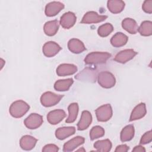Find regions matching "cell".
Listing matches in <instances>:
<instances>
[{
  "label": "cell",
  "instance_id": "1",
  "mask_svg": "<svg viewBox=\"0 0 152 152\" xmlns=\"http://www.w3.org/2000/svg\"><path fill=\"white\" fill-rule=\"evenodd\" d=\"M29 105L23 100H17L10 106L9 111L11 115L15 118L24 116L29 110Z\"/></svg>",
  "mask_w": 152,
  "mask_h": 152
},
{
  "label": "cell",
  "instance_id": "2",
  "mask_svg": "<svg viewBox=\"0 0 152 152\" xmlns=\"http://www.w3.org/2000/svg\"><path fill=\"white\" fill-rule=\"evenodd\" d=\"M111 56L107 52H93L88 53L84 59L86 64H101L105 63Z\"/></svg>",
  "mask_w": 152,
  "mask_h": 152
},
{
  "label": "cell",
  "instance_id": "3",
  "mask_svg": "<svg viewBox=\"0 0 152 152\" xmlns=\"http://www.w3.org/2000/svg\"><path fill=\"white\" fill-rule=\"evenodd\" d=\"M97 81L101 87L105 88H112L116 83L114 75L109 71L100 72L97 75Z\"/></svg>",
  "mask_w": 152,
  "mask_h": 152
},
{
  "label": "cell",
  "instance_id": "4",
  "mask_svg": "<svg viewBox=\"0 0 152 152\" xmlns=\"http://www.w3.org/2000/svg\"><path fill=\"white\" fill-rule=\"evenodd\" d=\"M62 97L63 95L56 94L50 91H47L41 96L40 102L45 107H50L56 104Z\"/></svg>",
  "mask_w": 152,
  "mask_h": 152
},
{
  "label": "cell",
  "instance_id": "5",
  "mask_svg": "<svg viewBox=\"0 0 152 152\" xmlns=\"http://www.w3.org/2000/svg\"><path fill=\"white\" fill-rule=\"evenodd\" d=\"M97 119L100 122L109 121L112 116V109L109 104H106L98 107L96 110Z\"/></svg>",
  "mask_w": 152,
  "mask_h": 152
},
{
  "label": "cell",
  "instance_id": "6",
  "mask_svg": "<svg viewBox=\"0 0 152 152\" xmlns=\"http://www.w3.org/2000/svg\"><path fill=\"white\" fill-rule=\"evenodd\" d=\"M43 118L37 113H31L24 120V125L30 129H34L42 125L43 124Z\"/></svg>",
  "mask_w": 152,
  "mask_h": 152
},
{
  "label": "cell",
  "instance_id": "7",
  "mask_svg": "<svg viewBox=\"0 0 152 152\" xmlns=\"http://www.w3.org/2000/svg\"><path fill=\"white\" fill-rule=\"evenodd\" d=\"M107 18L106 15H99L95 11H88L84 14L81 23L83 24H92L97 23L104 21Z\"/></svg>",
  "mask_w": 152,
  "mask_h": 152
},
{
  "label": "cell",
  "instance_id": "8",
  "mask_svg": "<svg viewBox=\"0 0 152 152\" xmlns=\"http://www.w3.org/2000/svg\"><path fill=\"white\" fill-rule=\"evenodd\" d=\"M137 54V52L133 49H125L118 53L114 58V61L121 64H125L133 59Z\"/></svg>",
  "mask_w": 152,
  "mask_h": 152
},
{
  "label": "cell",
  "instance_id": "9",
  "mask_svg": "<svg viewBox=\"0 0 152 152\" xmlns=\"http://www.w3.org/2000/svg\"><path fill=\"white\" fill-rule=\"evenodd\" d=\"M43 53L47 57H53L61 50V48L55 42H48L43 46Z\"/></svg>",
  "mask_w": 152,
  "mask_h": 152
},
{
  "label": "cell",
  "instance_id": "10",
  "mask_svg": "<svg viewBox=\"0 0 152 152\" xmlns=\"http://www.w3.org/2000/svg\"><path fill=\"white\" fill-rule=\"evenodd\" d=\"M66 113L62 109H56L52 110L47 115L48 121L52 125H56L64 119Z\"/></svg>",
  "mask_w": 152,
  "mask_h": 152
},
{
  "label": "cell",
  "instance_id": "11",
  "mask_svg": "<svg viewBox=\"0 0 152 152\" xmlns=\"http://www.w3.org/2000/svg\"><path fill=\"white\" fill-rule=\"evenodd\" d=\"M64 8V5L60 2H51L46 5L45 12L48 17H53L58 14Z\"/></svg>",
  "mask_w": 152,
  "mask_h": 152
},
{
  "label": "cell",
  "instance_id": "12",
  "mask_svg": "<svg viewBox=\"0 0 152 152\" xmlns=\"http://www.w3.org/2000/svg\"><path fill=\"white\" fill-rule=\"evenodd\" d=\"M76 20L77 17L74 13L69 11L62 15L60 20V24L63 28L69 29L75 24Z\"/></svg>",
  "mask_w": 152,
  "mask_h": 152
},
{
  "label": "cell",
  "instance_id": "13",
  "mask_svg": "<svg viewBox=\"0 0 152 152\" xmlns=\"http://www.w3.org/2000/svg\"><path fill=\"white\" fill-rule=\"evenodd\" d=\"M77 71V67L73 64H62L56 68V74L58 76L64 77L74 74Z\"/></svg>",
  "mask_w": 152,
  "mask_h": 152
},
{
  "label": "cell",
  "instance_id": "14",
  "mask_svg": "<svg viewBox=\"0 0 152 152\" xmlns=\"http://www.w3.org/2000/svg\"><path fill=\"white\" fill-rule=\"evenodd\" d=\"M96 71L92 68H87L75 76V78L81 80H87L90 82H95L96 80Z\"/></svg>",
  "mask_w": 152,
  "mask_h": 152
},
{
  "label": "cell",
  "instance_id": "15",
  "mask_svg": "<svg viewBox=\"0 0 152 152\" xmlns=\"http://www.w3.org/2000/svg\"><path fill=\"white\" fill-rule=\"evenodd\" d=\"M84 138L81 136H77L64 144L63 151L65 152L73 151L77 147L83 144L84 142Z\"/></svg>",
  "mask_w": 152,
  "mask_h": 152
},
{
  "label": "cell",
  "instance_id": "16",
  "mask_svg": "<svg viewBox=\"0 0 152 152\" xmlns=\"http://www.w3.org/2000/svg\"><path fill=\"white\" fill-rule=\"evenodd\" d=\"M146 112L147 110L145 103H141L138 104L134 107V109L132 111L129 118V121L131 122L143 118L145 115Z\"/></svg>",
  "mask_w": 152,
  "mask_h": 152
},
{
  "label": "cell",
  "instance_id": "17",
  "mask_svg": "<svg viewBox=\"0 0 152 152\" xmlns=\"http://www.w3.org/2000/svg\"><path fill=\"white\" fill-rule=\"evenodd\" d=\"M92 122V116L87 110L83 111L80 121L77 124V128L80 131L87 129Z\"/></svg>",
  "mask_w": 152,
  "mask_h": 152
},
{
  "label": "cell",
  "instance_id": "18",
  "mask_svg": "<svg viewBox=\"0 0 152 152\" xmlns=\"http://www.w3.org/2000/svg\"><path fill=\"white\" fill-rule=\"evenodd\" d=\"M37 141V140L34 137L27 135L21 137L20 140V145L23 150H30L34 147Z\"/></svg>",
  "mask_w": 152,
  "mask_h": 152
},
{
  "label": "cell",
  "instance_id": "19",
  "mask_svg": "<svg viewBox=\"0 0 152 152\" xmlns=\"http://www.w3.org/2000/svg\"><path fill=\"white\" fill-rule=\"evenodd\" d=\"M69 50L74 53H80L86 50L84 43L77 39H72L68 43Z\"/></svg>",
  "mask_w": 152,
  "mask_h": 152
},
{
  "label": "cell",
  "instance_id": "20",
  "mask_svg": "<svg viewBox=\"0 0 152 152\" xmlns=\"http://www.w3.org/2000/svg\"><path fill=\"white\" fill-rule=\"evenodd\" d=\"M75 132V128L74 126H64L58 128L55 131L56 137L62 140L74 134Z\"/></svg>",
  "mask_w": 152,
  "mask_h": 152
},
{
  "label": "cell",
  "instance_id": "21",
  "mask_svg": "<svg viewBox=\"0 0 152 152\" xmlns=\"http://www.w3.org/2000/svg\"><path fill=\"white\" fill-rule=\"evenodd\" d=\"M128 37L125 34L121 32L115 33L110 39L112 45L116 48H119L124 46L128 42Z\"/></svg>",
  "mask_w": 152,
  "mask_h": 152
},
{
  "label": "cell",
  "instance_id": "22",
  "mask_svg": "<svg viewBox=\"0 0 152 152\" xmlns=\"http://www.w3.org/2000/svg\"><path fill=\"white\" fill-rule=\"evenodd\" d=\"M122 27L130 34H135L138 31V26L137 22L130 18H125L122 22Z\"/></svg>",
  "mask_w": 152,
  "mask_h": 152
},
{
  "label": "cell",
  "instance_id": "23",
  "mask_svg": "<svg viewBox=\"0 0 152 152\" xmlns=\"http://www.w3.org/2000/svg\"><path fill=\"white\" fill-rule=\"evenodd\" d=\"M59 27V23L58 20H55L48 21L44 25V32L46 35L49 36H52L57 33Z\"/></svg>",
  "mask_w": 152,
  "mask_h": 152
},
{
  "label": "cell",
  "instance_id": "24",
  "mask_svg": "<svg viewBox=\"0 0 152 152\" xmlns=\"http://www.w3.org/2000/svg\"><path fill=\"white\" fill-rule=\"evenodd\" d=\"M107 6L109 10L113 14H118L123 11L125 2L120 0H110L107 1Z\"/></svg>",
  "mask_w": 152,
  "mask_h": 152
},
{
  "label": "cell",
  "instance_id": "25",
  "mask_svg": "<svg viewBox=\"0 0 152 152\" xmlns=\"http://www.w3.org/2000/svg\"><path fill=\"white\" fill-rule=\"evenodd\" d=\"M134 127L132 125H128L125 126L121 132V140L122 142L131 140L134 136Z\"/></svg>",
  "mask_w": 152,
  "mask_h": 152
},
{
  "label": "cell",
  "instance_id": "26",
  "mask_svg": "<svg viewBox=\"0 0 152 152\" xmlns=\"http://www.w3.org/2000/svg\"><path fill=\"white\" fill-rule=\"evenodd\" d=\"M73 83L74 81L72 78L59 80L55 82L54 84V88L59 91H67L69 90Z\"/></svg>",
  "mask_w": 152,
  "mask_h": 152
},
{
  "label": "cell",
  "instance_id": "27",
  "mask_svg": "<svg viewBox=\"0 0 152 152\" xmlns=\"http://www.w3.org/2000/svg\"><path fill=\"white\" fill-rule=\"evenodd\" d=\"M94 147L98 151L108 152L111 150L112 142L108 139L99 140L94 142Z\"/></svg>",
  "mask_w": 152,
  "mask_h": 152
},
{
  "label": "cell",
  "instance_id": "28",
  "mask_svg": "<svg viewBox=\"0 0 152 152\" xmlns=\"http://www.w3.org/2000/svg\"><path fill=\"white\" fill-rule=\"evenodd\" d=\"M68 109L69 115L65 122L66 123H72L75 121L77 117L78 113V105L77 103H72L69 105Z\"/></svg>",
  "mask_w": 152,
  "mask_h": 152
},
{
  "label": "cell",
  "instance_id": "29",
  "mask_svg": "<svg viewBox=\"0 0 152 152\" xmlns=\"http://www.w3.org/2000/svg\"><path fill=\"white\" fill-rule=\"evenodd\" d=\"M138 31L143 36H149L152 34V23L150 21H143L138 27Z\"/></svg>",
  "mask_w": 152,
  "mask_h": 152
},
{
  "label": "cell",
  "instance_id": "30",
  "mask_svg": "<svg viewBox=\"0 0 152 152\" xmlns=\"http://www.w3.org/2000/svg\"><path fill=\"white\" fill-rule=\"evenodd\" d=\"M113 30V26L110 23H106L100 26L98 30V34L101 37H106L109 36Z\"/></svg>",
  "mask_w": 152,
  "mask_h": 152
},
{
  "label": "cell",
  "instance_id": "31",
  "mask_svg": "<svg viewBox=\"0 0 152 152\" xmlns=\"http://www.w3.org/2000/svg\"><path fill=\"white\" fill-rule=\"evenodd\" d=\"M104 135V130L100 126H95L90 131V137L91 140L99 138Z\"/></svg>",
  "mask_w": 152,
  "mask_h": 152
},
{
  "label": "cell",
  "instance_id": "32",
  "mask_svg": "<svg viewBox=\"0 0 152 152\" xmlns=\"http://www.w3.org/2000/svg\"><path fill=\"white\" fill-rule=\"evenodd\" d=\"M152 140V132L151 131L146 132L141 137L140 140V144H146L150 142Z\"/></svg>",
  "mask_w": 152,
  "mask_h": 152
},
{
  "label": "cell",
  "instance_id": "33",
  "mask_svg": "<svg viewBox=\"0 0 152 152\" xmlns=\"http://www.w3.org/2000/svg\"><path fill=\"white\" fill-rule=\"evenodd\" d=\"M142 8L143 11L147 13H152V0H146L144 2Z\"/></svg>",
  "mask_w": 152,
  "mask_h": 152
},
{
  "label": "cell",
  "instance_id": "34",
  "mask_svg": "<svg viewBox=\"0 0 152 152\" xmlns=\"http://www.w3.org/2000/svg\"><path fill=\"white\" fill-rule=\"evenodd\" d=\"M59 150V148L57 145L52 144H47L45 145L42 149L43 152H56Z\"/></svg>",
  "mask_w": 152,
  "mask_h": 152
},
{
  "label": "cell",
  "instance_id": "35",
  "mask_svg": "<svg viewBox=\"0 0 152 152\" xmlns=\"http://www.w3.org/2000/svg\"><path fill=\"white\" fill-rule=\"evenodd\" d=\"M129 150V147L125 144L119 145L116 147L115 149L116 152H126Z\"/></svg>",
  "mask_w": 152,
  "mask_h": 152
},
{
  "label": "cell",
  "instance_id": "36",
  "mask_svg": "<svg viewBox=\"0 0 152 152\" xmlns=\"http://www.w3.org/2000/svg\"><path fill=\"white\" fill-rule=\"evenodd\" d=\"M132 151H135V152H145V149L144 148V147L141 146V145H137L135 146L132 150Z\"/></svg>",
  "mask_w": 152,
  "mask_h": 152
},
{
  "label": "cell",
  "instance_id": "37",
  "mask_svg": "<svg viewBox=\"0 0 152 152\" xmlns=\"http://www.w3.org/2000/svg\"><path fill=\"white\" fill-rule=\"evenodd\" d=\"M0 61H1V69L2 68V67L4 66V64H5V61L2 59H1Z\"/></svg>",
  "mask_w": 152,
  "mask_h": 152
},
{
  "label": "cell",
  "instance_id": "38",
  "mask_svg": "<svg viewBox=\"0 0 152 152\" xmlns=\"http://www.w3.org/2000/svg\"><path fill=\"white\" fill-rule=\"evenodd\" d=\"M82 150H83V151H85V150H84V149H82V148H81H81H80V149H79V150H78L77 151H82Z\"/></svg>",
  "mask_w": 152,
  "mask_h": 152
}]
</instances>
